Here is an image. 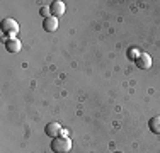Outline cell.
<instances>
[{"label": "cell", "mask_w": 160, "mask_h": 153, "mask_svg": "<svg viewBox=\"0 0 160 153\" xmlns=\"http://www.w3.org/2000/svg\"><path fill=\"white\" fill-rule=\"evenodd\" d=\"M51 150L55 153H68L72 150V140L68 136H58L51 140Z\"/></svg>", "instance_id": "6da1fadb"}, {"label": "cell", "mask_w": 160, "mask_h": 153, "mask_svg": "<svg viewBox=\"0 0 160 153\" xmlns=\"http://www.w3.org/2000/svg\"><path fill=\"white\" fill-rule=\"evenodd\" d=\"M2 32L5 34V36H9V37L16 36V34L19 32L17 21H14V19H10V17L3 19V21H2Z\"/></svg>", "instance_id": "7a4b0ae2"}, {"label": "cell", "mask_w": 160, "mask_h": 153, "mask_svg": "<svg viewBox=\"0 0 160 153\" xmlns=\"http://www.w3.org/2000/svg\"><path fill=\"white\" fill-rule=\"evenodd\" d=\"M43 29L46 31V32H55V31L58 29V19L53 17V15L49 14L48 17H44V21H43Z\"/></svg>", "instance_id": "3957f363"}, {"label": "cell", "mask_w": 160, "mask_h": 153, "mask_svg": "<svg viewBox=\"0 0 160 153\" xmlns=\"http://www.w3.org/2000/svg\"><path fill=\"white\" fill-rule=\"evenodd\" d=\"M135 63L140 70H147V68L152 67V58H150V55L142 53V55H138V58H135Z\"/></svg>", "instance_id": "277c9868"}, {"label": "cell", "mask_w": 160, "mask_h": 153, "mask_svg": "<svg viewBox=\"0 0 160 153\" xmlns=\"http://www.w3.org/2000/svg\"><path fill=\"white\" fill-rule=\"evenodd\" d=\"M49 12H51L53 17H56L58 19L60 15H63L65 14V3L62 2V0H55V2L49 5Z\"/></svg>", "instance_id": "5b68a950"}, {"label": "cell", "mask_w": 160, "mask_h": 153, "mask_svg": "<svg viewBox=\"0 0 160 153\" xmlns=\"http://www.w3.org/2000/svg\"><path fill=\"white\" fill-rule=\"evenodd\" d=\"M44 133L49 136V138H58V135L62 133V126L58 122H49V124L44 128Z\"/></svg>", "instance_id": "8992f818"}, {"label": "cell", "mask_w": 160, "mask_h": 153, "mask_svg": "<svg viewBox=\"0 0 160 153\" xmlns=\"http://www.w3.org/2000/svg\"><path fill=\"white\" fill-rule=\"evenodd\" d=\"M5 48H7L9 53H19L21 51V41L16 39V37H10V39L5 43Z\"/></svg>", "instance_id": "52a82bcc"}, {"label": "cell", "mask_w": 160, "mask_h": 153, "mask_svg": "<svg viewBox=\"0 0 160 153\" xmlns=\"http://www.w3.org/2000/svg\"><path fill=\"white\" fill-rule=\"evenodd\" d=\"M148 128L153 135H160V116H155L148 121Z\"/></svg>", "instance_id": "ba28073f"}, {"label": "cell", "mask_w": 160, "mask_h": 153, "mask_svg": "<svg viewBox=\"0 0 160 153\" xmlns=\"http://www.w3.org/2000/svg\"><path fill=\"white\" fill-rule=\"evenodd\" d=\"M48 12H49V9H48V7H43V9H41V14H43V15H46V17H48Z\"/></svg>", "instance_id": "9c48e42d"}, {"label": "cell", "mask_w": 160, "mask_h": 153, "mask_svg": "<svg viewBox=\"0 0 160 153\" xmlns=\"http://www.w3.org/2000/svg\"><path fill=\"white\" fill-rule=\"evenodd\" d=\"M114 153H118V151H114Z\"/></svg>", "instance_id": "30bf717a"}]
</instances>
